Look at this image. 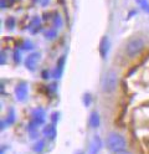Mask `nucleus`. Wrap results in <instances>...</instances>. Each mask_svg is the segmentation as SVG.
<instances>
[{"instance_id": "obj_1", "label": "nucleus", "mask_w": 149, "mask_h": 154, "mask_svg": "<svg viewBox=\"0 0 149 154\" xmlns=\"http://www.w3.org/2000/svg\"><path fill=\"white\" fill-rule=\"evenodd\" d=\"M106 144H107V148L109 150H112L113 153L118 152V150H122L126 148L127 143L126 139L118 133H111L106 139Z\"/></svg>"}, {"instance_id": "obj_2", "label": "nucleus", "mask_w": 149, "mask_h": 154, "mask_svg": "<svg viewBox=\"0 0 149 154\" xmlns=\"http://www.w3.org/2000/svg\"><path fill=\"white\" fill-rule=\"evenodd\" d=\"M117 75L113 71H108L102 80V90L106 93H112L117 87Z\"/></svg>"}, {"instance_id": "obj_3", "label": "nucleus", "mask_w": 149, "mask_h": 154, "mask_svg": "<svg viewBox=\"0 0 149 154\" xmlns=\"http://www.w3.org/2000/svg\"><path fill=\"white\" fill-rule=\"evenodd\" d=\"M144 47V41L143 38L141 37H135V38H132L126 46V54L129 56V57H134L137 56L139 52L143 50Z\"/></svg>"}, {"instance_id": "obj_4", "label": "nucleus", "mask_w": 149, "mask_h": 154, "mask_svg": "<svg viewBox=\"0 0 149 154\" xmlns=\"http://www.w3.org/2000/svg\"><path fill=\"white\" fill-rule=\"evenodd\" d=\"M40 54L39 52H33V54H30L27 57H26V60H25V67L27 70L30 71H33L36 69V66L40 61Z\"/></svg>"}, {"instance_id": "obj_5", "label": "nucleus", "mask_w": 149, "mask_h": 154, "mask_svg": "<svg viewBox=\"0 0 149 154\" xmlns=\"http://www.w3.org/2000/svg\"><path fill=\"white\" fill-rule=\"evenodd\" d=\"M15 94H16V98L19 101H24L27 96V85L26 82H20L17 83L16 88H15Z\"/></svg>"}, {"instance_id": "obj_6", "label": "nucleus", "mask_w": 149, "mask_h": 154, "mask_svg": "<svg viewBox=\"0 0 149 154\" xmlns=\"http://www.w3.org/2000/svg\"><path fill=\"white\" fill-rule=\"evenodd\" d=\"M109 46H111V44H109L108 37L103 36L101 42H99V54H101L102 59H106V57H107V54L109 51Z\"/></svg>"}, {"instance_id": "obj_7", "label": "nucleus", "mask_w": 149, "mask_h": 154, "mask_svg": "<svg viewBox=\"0 0 149 154\" xmlns=\"http://www.w3.org/2000/svg\"><path fill=\"white\" fill-rule=\"evenodd\" d=\"M102 148V140L98 136H95L89 144V154H97Z\"/></svg>"}, {"instance_id": "obj_8", "label": "nucleus", "mask_w": 149, "mask_h": 154, "mask_svg": "<svg viewBox=\"0 0 149 154\" xmlns=\"http://www.w3.org/2000/svg\"><path fill=\"white\" fill-rule=\"evenodd\" d=\"M44 136L46 138H48L50 140H52L56 137V128H55L54 124H47V126H45V128H44Z\"/></svg>"}, {"instance_id": "obj_9", "label": "nucleus", "mask_w": 149, "mask_h": 154, "mask_svg": "<svg viewBox=\"0 0 149 154\" xmlns=\"http://www.w3.org/2000/svg\"><path fill=\"white\" fill-rule=\"evenodd\" d=\"M33 116H34V122H35L36 124H41V123H44V121H45V112H44L41 108H36V109H34Z\"/></svg>"}, {"instance_id": "obj_10", "label": "nucleus", "mask_w": 149, "mask_h": 154, "mask_svg": "<svg viewBox=\"0 0 149 154\" xmlns=\"http://www.w3.org/2000/svg\"><path fill=\"white\" fill-rule=\"evenodd\" d=\"M89 124L93 128H97L99 126V114L97 112H92L89 116Z\"/></svg>"}, {"instance_id": "obj_11", "label": "nucleus", "mask_w": 149, "mask_h": 154, "mask_svg": "<svg viewBox=\"0 0 149 154\" xmlns=\"http://www.w3.org/2000/svg\"><path fill=\"white\" fill-rule=\"evenodd\" d=\"M64 63H65V56L62 57H60V60L57 62V67H56V72L54 73L55 77H60L62 73V70H64Z\"/></svg>"}, {"instance_id": "obj_12", "label": "nucleus", "mask_w": 149, "mask_h": 154, "mask_svg": "<svg viewBox=\"0 0 149 154\" xmlns=\"http://www.w3.org/2000/svg\"><path fill=\"white\" fill-rule=\"evenodd\" d=\"M137 3L139 4V6H141L142 10H144L145 13L149 14V3H148V0H137Z\"/></svg>"}, {"instance_id": "obj_13", "label": "nucleus", "mask_w": 149, "mask_h": 154, "mask_svg": "<svg viewBox=\"0 0 149 154\" xmlns=\"http://www.w3.org/2000/svg\"><path fill=\"white\" fill-rule=\"evenodd\" d=\"M45 147V140H37L34 146V150L35 152H41Z\"/></svg>"}, {"instance_id": "obj_14", "label": "nucleus", "mask_w": 149, "mask_h": 154, "mask_svg": "<svg viewBox=\"0 0 149 154\" xmlns=\"http://www.w3.org/2000/svg\"><path fill=\"white\" fill-rule=\"evenodd\" d=\"M5 25H6V27L9 29V30H13V29L15 27V19L14 17H8L6 21H5Z\"/></svg>"}, {"instance_id": "obj_15", "label": "nucleus", "mask_w": 149, "mask_h": 154, "mask_svg": "<svg viewBox=\"0 0 149 154\" xmlns=\"http://www.w3.org/2000/svg\"><path fill=\"white\" fill-rule=\"evenodd\" d=\"M8 123L9 124H11L14 121H15V116H14V112H13V109L10 108V111H9V116H8Z\"/></svg>"}, {"instance_id": "obj_16", "label": "nucleus", "mask_w": 149, "mask_h": 154, "mask_svg": "<svg viewBox=\"0 0 149 154\" xmlns=\"http://www.w3.org/2000/svg\"><path fill=\"white\" fill-rule=\"evenodd\" d=\"M45 36L48 37V38L55 37V36H56V31H55V30H48L47 32H45Z\"/></svg>"}, {"instance_id": "obj_17", "label": "nucleus", "mask_w": 149, "mask_h": 154, "mask_svg": "<svg viewBox=\"0 0 149 154\" xmlns=\"http://www.w3.org/2000/svg\"><path fill=\"white\" fill-rule=\"evenodd\" d=\"M23 49H25V50H30V49H33V45L30 44V41H25L24 42V45H23Z\"/></svg>"}, {"instance_id": "obj_18", "label": "nucleus", "mask_w": 149, "mask_h": 154, "mask_svg": "<svg viewBox=\"0 0 149 154\" xmlns=\"http://www.w3.org/2000/svg\"><path fill=\"white\" fill-rule=\"evenodd\" d=\"M89 103H91V94L86 93L85 94V104L86 106H89Z\"/></svg>"}, {"instance_id": "obj_19", "label": "nucleus", "mask_w": 149, "mask_h": 154, "mask_svg": "<svg viewBox=\"0 0 149 154\" xmlns=\"http://www.w3.org/2000/svg\"><path fill=\"white\" fill-rule=\"evenodd\" d=\"M0 60H2V61H0V63H2V65H4L6 62V56H5L4 51H2V57H0Z\"/></svg>"}, {"instance_id": "obj_20", "label": "nucleus", "mask_w": 149, "mask_h": 154, "mask_svg": "<svg viewBox=\"0 0 149 154\" xmlns=\"http://www.w3.org/2000/svg\"><path fill=\"white\" fill-rule=\"evenodd\" d=\"M14 60L16 61V62H19L20 61V51H15V54H14Z\"/></svg>"}, {"instance_id": "obj_21", "label": "nucleus", "mask_w": 149, "mask_h": 154, "mask_svg": "<svg viewBox=\"0 0 149 154\" xmlns=\"http://www.w3.org/2000/svg\"><path fill=\"white\" fill-rule=\"evenodd\" d=\"M114 154H131V153L127 152V150H124V149H122V150H118V152H116Z\"/></svg>"}, {"instance_id": "obj_22", "label": "nucleus", "mask_w": 149, "mask_h": 154, "mask_svg": "<svg viewBox=\"0 0 149 154\" xmlns=\"http://www.w3.org/2000/svg\"><path fill=\"white\" fill-rule=\"evenodd\" d=\"M41 76H42V79H47V77H48V72H47V71H44V72L41 73Z\"/></svg>"}, {"instance_id": "obj_23", "label": "nucleus", "mask_w": 149, "mask_h": 154, "mask_svg": "<svg viewBox=\"0 0 149 154\" xmlns=\"http://www.w3.org/2000/svg\"><path fill=\"white\" fill-rule=\"evenodd\" d=\"M47 3H48V0H46V4H47Z\"/></svg>"}, {"instance_id": "obj_24", "label": "nucleus", "mask_w": 149, "mask_h": 154, "mask_svg": "<svg viewBox=\"0 0 149 154\" xmlns=\"http://www.w3.org/2000/svg\"><path fill=\"white\" fill-rule=\"evenodd\" d=\"M79 154H82V153H79Z\"/></svg>"}]
</instances>
